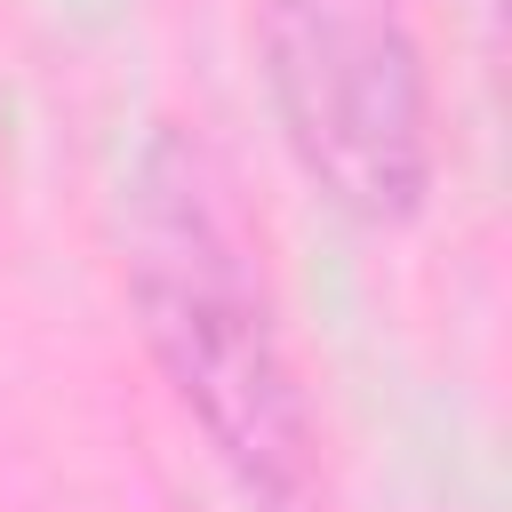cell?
I'll list each match as a JSON object with an SVG mask.
<instances>
[{
	"mask_svg": "<svg viewBox=\"0 0 512 512\" xmlns=\"http://www.w3.org/2000/svg\"><path fill=\"white\" fill-rule=\"evenodd\" d=\"M264 96L296 176L360 232H400L424 216L432 72L400 0H256Z\"/></svg>",
	"mask_w": 512,
	"mask_h": 512,
	"instance_id": "obj_2",
	"label": "cell"
},
{
	"mask_svg": "<svg viewBox=\"0 0 512 512\" xmlns=\"http://www.w3.org/2000/svg\"><path fill=\"white\" fill-rule=\"evenodd\" d=\"M120 280L152 368L248 512H328L320 416L264 280V240L224 152L184 120H160L128 160Z\"/></svg>",
	"mask_w": 512,
	"mask_h": 512,
	"instance_id": "obj_1",
	"label": "cell"
}]
</instances>
